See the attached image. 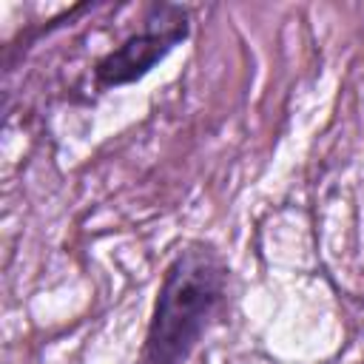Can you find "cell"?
I'll use <instances>...</instances> for the list:
<instances>
[{
	"label": "cell",
	"instance_id": "7a4b0ae2",
	"mask_svg": "<svg viewBox=\"0 0 364 364\" xmlns=\"http://www.w3.org/2000/svg\"><path fill=\"white\" fill-rule=\"evenodd\" d=\"M185 11L173 6H156L148 20V31L125 40L117 51H111L100 65L97 77L102 85H119L142 77L159 57H165L185 37Z\"/></svg>",
	"mask_w": 364,
	"mask_h": 364
},
{
	"label": "cell",
	"instance_id": "6da1fadb",
	"mask_svg": "<svg viewBox=\"0 0 364 364\" xmlns=\"http://www.w3.org/2000/svg\"><path fill=\"white\" fill-rule=\"evenodd\" d=\"M225 270L208 250L182 253L159 290L145 364H182L222 301Z\"/></svg>",
	"mask_w": 364,
	"mask_h": 364
}]
</instances>
